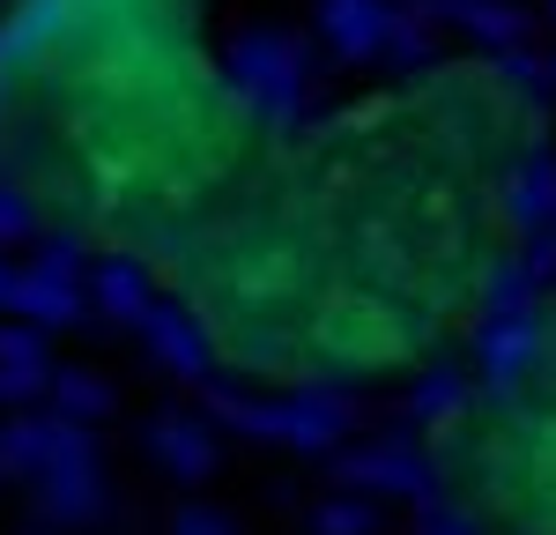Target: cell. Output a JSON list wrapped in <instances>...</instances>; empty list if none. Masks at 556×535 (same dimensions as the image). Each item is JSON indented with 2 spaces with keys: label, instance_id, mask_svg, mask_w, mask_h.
I'll use <instances>...</instances> for the list:
<instances>
[{
  "label": "cell",
  "instance_id": "6da1fadb",
  "mask_svg": "<svg viewBox=\"0 0 556 535\" xmlns=\"http://www.w3.org/2000/svg\"><path fill=\"white\" fill-rule=\"evenodd\" d=\"M282 89L172 0H23L0 30V194L230 380L438 387L527 283L519 104L468 67Z\"/></svg>",
  "mask_w": 556,
  "mask_h": 535
},
{
  "label": "cell",
  "instance_id": "7a4b0ae2",
  "mask_svg": "<svg viewBox=\"0 0 556 535\" xmlns=\"http://www.w3.org/2000/svg\"><path fill=\"white\" fill-rule=\"evenodd\" d=\"M424 453L460 535H556V283H519L430 387Z\"/></svg>",
  "mask_w": 556,
  "mask_h": 535
}]
</instances>
